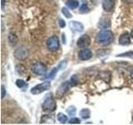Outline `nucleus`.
Returning <instances> with one entry per match:
<instances>
[{
    "instance_id": "obj_19",
    "label": "nucleus",
    "mask_w": 133,
    "mask_h": 125,
    "mask_svg": "<svg viewBox=\"0 0 133 125\" xmlns=\"http://www.w3.org/2000/svg\"><path fill=\"white\" fill-rule=\"evenodd\" d=\"M62 14H63L66 18H72V14H71V12H69L68 8H62Z\"/></svg>"
},
{
    "instance_id": "obj_29",
    "label": "nucleus",
    "mask_w": 133,
    "mask_h": 125,
    "mask_svg": "<svg viewBox=\"0 0 133 125\" xmlns=\"http://www.w3.org/2000/svg\"><path fill=\"white\" fill-rule=\"evenodd\" d=\"M4 3H5V0H2V8H3V9L4 8Z\"/></svg>"
},
{
    "instance_id": "obj_4",
    "label": "nucleus",
    "mask_w": 133,
    "mask_h": 125,
    "mask_svg": "<svg viewBox=\"0 0 133 125\" xmlns=\"http://www.w3.org/2000/svg\"><path fill=\"white\" fill-rule=\"evenodd\" d=\"M31 70L37 75H44L48 71V68L44 64L41 62H36L31 66Z\"/></svg>"
},
{
    "instance_id": "obj_22",
    "label": "nucleus",
    "mask_w": 133,
    "mask_h": 125,
    "mask_svg": "<svg viewBox=\"0 0 133 125\" xmlns=\"http://www.w3.org/2000/svg\"><path fill=\"white\" fill-rule=\"evenodd\" d=\"M16 70L19 74L23 75V73L25 72V68H23V66L22 64H20V65H18L16 67Z\"/></svg>"
},
{
    "instance_id": "obj_21",
    "label": "nucleus",
    "mask_w": 133,
    "mask_h": 125,
    "mask_svg": "<svg viewBox=\"0 0 133 125\" xmlns=\"http://www.w3.org/2000/svg\"><path fill=\"white\" fill-rule=\"evenodd\" d=\"M76 108L73 107V106H70L68 109H66V113H68V114L70 115V116H73L75 115V114H76Z\"/></svg>"
},
{
    "instance_id": "obj_12",
    "label": "nucleus",
    "mask_w": 133,
    "mask_h": 125,
    "mask_svg": "<svg viewBox=\"0 0 133 125\" xmlns=\"http://www.w3.org/2000/svg\"><path fill=\"white\" fill-rule=\"evenodd\" d=\"M131 34L129 33H124L119 38V44L121 45H128L131 43Z\"/></svg>"
},
{
    "instance_id": "obj_15",
    "label": "nucleus",
    "mask_w": 133,
    "mask_h": 125,
    "mask_svg": "<svg viewBox=\"0 0 133 125\" xmlns=\"http://www.w3.org/2000/svg\"><path fill=\"white\" fill-rule=\"evenodd\" d=\"M66 7L71 8V9H76L79 6V3L77 0H68V1L66 3Z\"/></svg>"
},
{
    "instance_id": "obj_26",
    "label": "nucleus",
    "mask_w": 133,
    "mask_h": 125,
    "mask_svg": "<svg viewBox=\"0 0 133 125\" xmlns=\"http://www.w3.org/2000/svg\"><path fill=\"white\" fill-rule=\"evenodd\" d=\"M68 123H71V124H72V123H77V124H78V123H81V120L79 119V118H73L71 119Z\"/></svg>"
},
{
    "instance_id": "obj_3",
    "label": "nucleus",
    "mask_w": 133,
    "mask_h": 125,
    "mask_svg": "<svg viewBox=\"0 0 133 125\" xmlns=\"http://www.w3.org/2000/svg\"><path fill=\"white\" fill-rule=\"evenodd\" d=\"M48 49L51 52H56L60 48V41L57 36H52L47 40Z\"/></svg>"
},
{
    "instance_id": "obj_30",
    "label": "nucleus",
    "mask_w": 133,
    "mask_h": 125,
    "mask_svg": "<svg viewBox=\"0 0 133 125\" xmlns=\"http://www.w3.org/2000/svg\"><path fill=\"white\" fill-rule=\"evenodd\" d=\"M131 78H133V68H132L131 71Z\"/></svg>"
},
{
    "instance_id": "obj_20",
    "label": "nucleus",
    "mask_w": 133,
    "mask_h": 125,
    "mask_svg": "<svg viewBox=\"0 0 133 125\" xmlns=\"http://www.w3.org/2000/svg\"><path fill=\"white\" fill-rule=\"evenodd\" d=\"M16 85L17 87H18L19 89H23V88L27 86V83L23 80H22V79H18V80L16 81Z\"/></svg>"
},
{
    "instance_id": "obj_31",
    "label": "nucleus",
    "mask_w": 133,
    "mask_h": 125,
    "mask_svg": "<svg viewBox=\"0 0 133 125\" xmlns=\"http://www.w3.org/2000/svg\"><path fill=\"white\" fill-rule=\"evenodd\" d=\"M131 38H133V28L131 29Z\"/></svg>"
},
{
    "instance_id": "obj_9",
    "label": "nucleus",
    "mask_w": 133,
    "mask_h": 125,
    "mask_svg": "<svg viewBox=\"0 0 133 125\" xmlns=\"http://www.w3.org/2000/svg\"><path fill=\"white\" fill-rule=\"evenodd\" d=\"M91 57H92V52H91V49L87 48H82L78 53V58L82 61L88 60Z\"/></svg>"
},
{
    "instance_id": "obj_25",
    "label": "nucleus",
    "mask_w": 133,
    "mask_h": 125,
    "mask_svg": "<svg viewBox=\"0 0 133 125\" xmlns=\"http://www.w3.org/2000/svg\"><path fill=\"white\" fill-rule=\"evenodd\" d=\"M89 9H88V6H87V3H83L82 7L80 8V12H88Z\"/></svg>"
},
{
    "instance_id": "obj_2",
    "label": "nucleus",
    "mask_w": 133,
    "mask_h": 125,
    "mask_svg": "<svg viewBox=\"0 0 133 125\" xmlns=\"http://www.w3.org/2000/svg\"><path fill=\"white\" fill-rule=\"evenodd\" d=\"M50 88H51V82L50 81H45L39 83L36 86H34L31 89V93H32L33 95H37L40 94L43 92L48 90Z\"/></svg>"
},
{
    "instance_id": "obj_5",
    "label": "nucleus",
    "mask_w": 133,
    "mask_h": 125,
    "mask_svg": "<svg viewBox=\"0 0 133 125\" xmlns=\"http://www.w3.org/2000/svg\"><path fill=\"white\" fill-rule=\"evenodd\" d=\"M57 104L55 100H54L52 97H49L47 99H45V101L42 104V108L44 112H48L51 113L56 110Z\"/></svg>"
},
{
    "instance_id": "obj_13",
    "label": "nucleus",
    "mask_w": 133,
    "mask_h": 125,
    "mask_svg": "<svg viewBox=\"0 0 133 125\" xmlns=\"http://www.w3.org/2000/svg\"><path fill=\"white\" fill-rule=\"evenodd\" d=\"M98 27L102 29H106L111 27V20L108 18H102L98 23Z\"/></svg>"
},
{
    "instance_id": "obj_7",
    "label": "nucleus",
    "mask_w": 133,
    "mask_h": 125,
    "mask_svg": "<svg viewBox=\"0 0 133 125\" xmlns=\"http://www.w3.org/2000/svg\"><path fill=\"white\" fill-rule=\"evenodd\" d=\"M72 86V84L70 81H66L64 83H62L61 84V86L58 88V89L57 90L56 96L58 98L63 97V96L65 95V93L69 90V89Z\"/></svg>"
},
{
    "instance_id": "obj_16",
    "label": "nucleus",
    "mask_w": 133,
    "mask_h": 125,
    "mask_svg": "<svg viewBox=\"0 0 133 125\" xmlns=\"http://www.w3.org/2000/svg\"><path fill=\"white\" fill-rule=\"evenodd\" d=\"M80 116L83 119H87L91 117V111L88 108H82L80 111Z\"/></svg>"
},
{
    "instance_id": "obj_28",
    "label": "nucleus",
    "mask_w": 133,
    "mask_h": 125,
    "mask_svg": "<svg viewBox=\"0 0 133 125\" xmlns=\"http://www.w3.org/2000/svg\"><path fill=\"white\" fill-rule=\"evenodd\" d=\"M59 26H60V28H64L66 26V23L64 22V20H62V19L59 20Z\"/></svg>"
},
{
    "instance_id": "obj_24",
    "label": "nucleus",
    "mask_w": 133,
    "mask_h": 125,
    "mask_svg": "<svg viewBox=\"0 0 133 125\" xmlns=\"http://www.w3.org/2000/svg\"><path fill=\"white\" fill-rule=\"evenodd\" d=\"M70 82L72 83V86H74V85H77V83H78V82H79V80H78V78H77V75H73V76H72V78H71V80H70Z\"/></svg>"
},
{
    "instance_id": "obj_14",
    "label": "nucleus",
    "mask_w": 133,
    "mask_h": 125,
    "mask_svg": "<svg viewBox=\"0 0 133 125\" xmlns=\"http://www.w3.org/2000/svg\"><path fill=\"white\" fill-rule=\"evenodd\" d=\"M18 36L14 33H10L9 35H8V42H9L10 45L12 46V47L16 46V44L18 43Z\"/></svg>"
},
{
    "instance_id": "obj_11",
    "label": "nucleus",
    "mask_w": 133,
    "mask_h": 125,
    "mask_svg": "<svg viewBox=\"0 0 133 125\" xmlns=\"http://www.w3.org/2000/svg\"><path fill=\"white\" fill-rule=\"evenodd\" d=\"M69 27L72 31H75V32H82L84 30L83 24L77 22V21H71L69 23Z\"/></svg>"
},
{
    "instance_id": "obj_1",
    "label": "nucleus",
    "mask_w": 133,
    "mask_h": 125,
    "mask_svg": "<svg viewBox=\"0 0 133 125\" xmlns=\"http://www.w3.org/2000/svg\"><path fill=\"white\" fill-rule=\"evenodd\" d=\"M114 39L113 33L110 30H102L96 36V42L100 45H108Z\"/></svg>"
},
{
    "instance_id": "obj_18",
    "label": "nucleus",
    "mask_w": 133,
    "mask_h": 125,
    "mask_svg": "<svg viewBox=\"0 0 133 125\" xmlns=\"http://www.w3.org/2000/svg\"><path fill=\"white\" fill-rule=\"evenodd\" d=\"M116 57H121V58H130L131 59H133V51H128L126 53L118 54Z\"/></svg>"
},
{
    "instance_id": "obj_6",
    "label": "nucleus",
    "mask_w": 133,
    "mask_h": 125,
    "mask_svg": "<svg viewBox=\"0 0 133 125\" xmlns=\"http://www.w3.org/2000/svg\"><path fill=\"white\" fill-rule=\"evenodd\" d=\"M28 54H29L28 49L26 47H23V46H22V47H20L18 48H17L14 53V57L18 60L26 59V58L28 57Z\"/></svg>"
},
{
    "instance_id": "obj_10",
    "label": "nucleus",
    "mask_w": 133,
    "mask_h": 125,
    "mask_svg": "<svg viewBox=\"0 0 133 125\" xmlns=\"http://www.w3.org/2000/svg\"><path fill=\"white\" fill-rule=\"evenodd\" d=\"M115 0H103L102 8L106 12H111L115 7Z\"/></svg>"
},
{
    "instance_id": "obj_23",
    "label": "nucleus",
    "mask_w": 133,
    "mask_h": 125,
    "mask_svg": "<svg viewBox=\"0 0 133 125\" xmlns=\"http://www.w3.org/2000/svg\"><path fill=\"white\" fill-rule=\"evenodd\" d=\"M57 72H58V68H53V70L52 71V72L48 74V76H47V78H55V76H56V74H57Z\"/></svg>"
},
{
    "instance_id": "obj_17",
    "label": "nucleus",
    "mask_w": 133,
    "mask_h": 125,
    "mask_svg": "<svg viewBox=\"0 0 133 125\" xmlns=\"http://www.w3.org/2000/svg\"><path fill=\"white\" fill-rule=\"evenodd\" d=\"M57 120L59 121V122L61 123H66V122H68V116L63 114L62 113H59V114H57Z\"/></svg>"
},
{
    "instance_id": "obj_8",
    "label": "nucleus",
    "mask_w": 133,
    "mask_h": 125,
    "mask_svg": "<svg viewBox=\"0 0 133 125\" xmlns=\"http://www.w3.org/2000/svg\"><path fill=\"white\" fill-rule=\"evenodd\" d=\"M91 44V39L87 34L82 35L77 42V46L79 48H88Z\"/></svg>"
},
{
    "instance_id": "obj_27",
    "label": "nucleus",
    "mask_w": 133,
    "mask_h": 125,
    "mask_svg": "<svg viewBox=\"0 0 133 125\" xmlns=\"http://www.w3.org/2000/svg\"><path fill=\"white\" fill-rule=\"evenodd\" d=\"M1 91H2V98H3L4 97H5L6 95V91H5V88H4L3 85L1 86Z\"/></svg>"
}]
</instances>
